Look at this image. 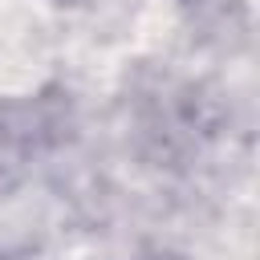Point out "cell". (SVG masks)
<instances>
[{
  "instance_id": "1",
  "label": "cell",
  "mask_w": 260,
  "mask_h": 260,
  "mask_svg": "<svg viewBox=\"0 0 260 260\" xmlns=\"http://www.w3.org/2000/svg\"><path fill=\"white\" fill-rule=\"evenodd\" d=\"M154 260H171V256H154Z\"/></svg>"
}]
</instances>
